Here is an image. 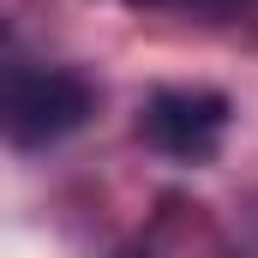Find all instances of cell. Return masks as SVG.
<instances>
[{
    "mask_svg": "<svg viewBox=\"0 0 258 258\" xmlns=\"http://www.w3.org/2000/svg\"><path fill=\"white\" fill-rule=\"evenodd\" d=\"M84 114H90V84L78 72L12 66L0 78V132L12 144H54L84 126Z\"/></svg>",
    "mask_w": 258,
    "mask_h": 258,
    "instance_id": "cell-1",
    "label": "cell"
},
{
    "mask_svg": "<svg viewBox=\"0 0 258 258\" xmlns=\"http://www.w3.org/2000/svg\"><path fill=\"white\" fill-rule=\"evenodd\" d=\"M222 126H228V96L216 90H156L144 102V138L174 162L216 156Z\"/></svg>",
    "mask_w": 258,
    "mask_h": 258,
    "instance_id": "cell-2",
    "label": "cell"
},
{
    "mask_svg": "<svg viewBox=\"0 0 258 258\" xmlns=\"http://www.w3.org/2000/svg\"><path fill=\"white\" fill-rule=\"evenodd\" d=\"M132 6H156V0H132Z\"/></svg>",
    "mask_w": 258,
    "mask_h": 258,
    "instance_id": "cell-3",
    "label": "cell"
},
{
    "mask_svg": "<svg viewBox=\"0 0 258 258\" xmlns=\"http://www.w3.org/2000/svg\"><path fill=\"white\" fill-rule=\"evenodd\" d=\"M120 258H138V252H120Z\"/></svg>",
    "mask_w": 258,
    "mask_h": 258,
    "instance_id": "cell-4",
    "label": "cell"
}]
</instances>
